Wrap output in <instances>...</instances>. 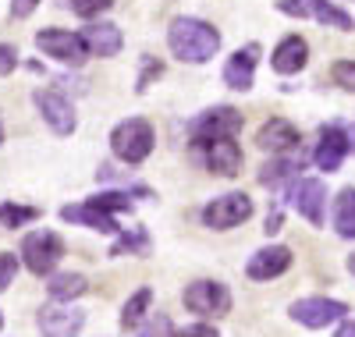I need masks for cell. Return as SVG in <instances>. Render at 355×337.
I'll return each instance as SVG.
<instances>
[{
	"label": "cell",
	"mask_w": 355,
	"mask_h": 337,
	"mask_svg": "<svg viewBox=\"0 0 355 337\" xmlns=\"http://www.w3.org/2000/svg\"><path fill=\"white\" fill-rule=\"evenodd\" d=\"M167 46L185 64H206L220 50V33L210 21L199 18H174L167 28Z\"/></svg>",
	"instance_id": "6da1fadb"
},
{
	"label": "cell",
	"mask_w": 355,
	"mask_h": 337,
	"mask_svg": "<svg viewBox=\"0 0 355 337\" xmlns=\"http://www.w3.org/2000/svg\"><path fill=\"white\" fill-rule=\"evenodd\" d=\"M153 142H157V135L146 117H128L110 132V149L121 164H142L153 153Z\"/></svg>",
	"instance_id": "7a4b0ae2"
},
{
	"label": "cell",
	"mask_w": 355,
	"mask_h": 337,
	"mask_svg": "<svg viewBox=\"0 0 355 337\" xmlns=\"http://www.w3.org/2000/svg\"><path fill=\"white\" fill-rule=\"evenodd\" d=\"M355 149V128L345 125V121H334V125H323L320 128V142H316V153L313 160L320 171H338L345 164V157Z\"/></svg>",
	"instance_id": "3957f363"
},
{
	"label": "cell",
	"mask_w": 355,
	"mask_h": 337,
	"mask_svg": "<svg viewBox=\"0 0 355 337\" xmlns=\"http://www.w3.org/2000/svg\"><path fill=\"white\" fill-rule=\"evenodd\" d=\"M21 259L25 266L36 273V277H43V273H53V266L64 259V241L57 231H33L25 234L21 241Z\"/></svg>",
	"instance_id": "277c9868"
},
{
	"label": "cell",
	"mask_w": 355,
	"mask_h": 337,
	"mask_svg": "<svg viewBox=\"0 0 355 337\" xmlns=\"http://www.w3.org/2000/svg\"><path fill=\"white\" fill-rule=\"evenodd\" d=\"M252 217V199L245 192H227L202 206V224L214 231H231Z\"/></svg>",
	"instance_id": "5b68a950"
},
{
	"label": "cell",
	"mask_w": 355,
	"mask_h": 337,
	"mask_svg": "<svg viewBox=\"0 0 355 337\" xmlns=\"http://www.w3.org/2000/svg\"><path fill=\"white\" fill-rule=\"evenodd\" d=\"M291 320H299L302 327L309 330H320V327H331V323H341L348 316V305L338 302V298H323V295H313V298H299L291 302Z\"/></svg>",
	"instance_id": "8992f818"
},
{
	"label": "cell",
	"mask_w": 355,
	"mask_h": 337,
	"mask_svg": "<svg viewBox=\"0 0 355 337\" xmlns=\"http://www.w3.org/2000/svg\"><path fill=\"white\" fill-rule=\"evenodd\" d=\"M185 309L196 316H227L231 313V291L220 281H196L182 295Z\"/></svg>",
	"instance_id": "52a82bcc"
},
{
	"label": "cell",
	"mask_w": 355,
	"mask_h": 337,
	"mask_svg": "<svg viewBox=\"0 0 355 337\" xmlns=\"http://www.w3.org/2000/svg\"><path fill=\"white\" fill-rule=\"evenodd\" d=\"M36 46L53 57V60H61V64H71L78 68L82 60L89 57V46L78 33H68V28H43V33L36 36Z\"/></svg>",
	"instance_id": "ba28073f"
},
{
	"label": "cell",
	"mask_w": 355,
	"mask_h": 337,
	"mask_svg": "<svg viewBox=\"0 0 355 337\" xmlns=\"http://www.w3.org/2000/svg\"><path fill=\"white\" fill-rule=\"evenodd\" d=\"M239 132H242V114L234 110V107H214V110L199 114V121L192 125L196 146L214 142V139H234Z\"/></svg>",
	"instance_id": "9c48e42d"
},
{
	"label": "cell",
	"mask_w": 355,
	"mask_h": 337,
	"mask_svg": "<svg viewBox=\"0 0 355 337\" xmlns=\"http://www.w3.org/2000/svg\"><path fill=\"white\" fill-rule=\"evenodd\" d=\"M277 11L281 15H291V18H316L320 25L341 28V33H348V28H352V18L341 8H334L331 0H277Z\"/></svg>",
	"instance_id": "30bf717a"
},
{
	"label": "cell",
	"mask_w": 355,
	"mask_h": 337,
	"mask_svg": "<svg viewBox=\"0 0 355 337\" xmlns=\"http://www.w3.org/2000/svg\"><path fill=\"white\" fill-rule=\"evenodd\" d=\"M288 199H291V206L299 209L313 227L323 224V209H327V185H323L320 178H299L291 185Z\"/></svg>",
	"instance_id": "8fae6325"
},
{
	"label": "cell",
	"mask_w": 355,
	"mask_h": 337,
	"mask_svg": "<svg viewBox=\"0 0 355 337\" xmlns=\"http://www.w3.org/2000/svg\"><path fill=\"white\" fill-rule=\"evenodd\" d=\"M33 100H36V110L43 114V121L57 132V135H71L75 132V107L57 93V89H36L33 93Z\"/></svg>",
	"instance_id": "7c38bea8"
},
{
	"label": "cell",
	"mask_w": 355,
	"mask_h": 337,
	"mask_svg": "<svg viewBox=\"0 0 355 337\" xmlns=\"http://www.w3.org/2000/svg\"><path fill=\"white\" fill-rule=\"evenodd\" d=\"M288 266H291V249H284V245H266V249L249 256L245 273L252 281H274V277H281Z\"/></svg>",
	"instance_id": "4fadbf2b"
},
{
	"label": "cell",
	"mask_w": 355,
	"mask_h": 337,
	"mask_svg": "<svg viewBox=\"0 0 355 337\" xmlns=\"http://www.w3.org/2000/svg\"><path fill=\"white\" fill-rule=\"evenodd\" d=\"M256 60H259V46H256V43H249V46H242V50H234V53L227 57V64H224V85L239 89V93L252 89Z\"/></svg>",
	"instance_id": "5bb4252c"
},
{
	"label": "cell",
	"mask_w": 355,
	"mask_h": 337,
	"mask_svg": "<svg viewBox=\"0 0 355 337\" xmlns=\"http://www.w3.org/2000/svg\"><path fill=\"white\" fill-rule=\"evenodd\" d=\"M85 323L82 309H71V305H46L40 313V330L43 337H75Z\"/></svg>",
	"instance_id": "9a60e30c"
},
{
	"label": "cell",
	"mask_w": 355,
	"mask_h": 337,
	"mask_svg": "<svg viewBox=\"0 0 355 337\" xmlns=\"http://www.w3.org/2000/svg\"><path fill=\"white\" fill-rule=\"evenodd\" d=\"M61 221H68V224H82V227H93V231H100V234H117L121 227H117V221H114V213H107V209H100L96 202H75V206H64L61 209Z\"/></svg>",
	"instance_id": "2e32d148"
},
{
	"label": "cell",
	"mask_w": 355,
	"mask_h": 337,
	"mask_svg": "<svg viewBox=\"0 0 355 337\" xmlns=\"http://www.w3.org/2000/svg\"><path fill=\"white\" fill-rule=\"evenodd\" d=\"M299 142H302V139H299V128H295L291 121H284V117H270V121H266V125L256 132V146L266 149V153H291Z\"/></svg>",
	"instance_id": "e0dca14e"
},
{
	"label": "cell",
	"mask_w": 355,
	"mask_h": 337,
	"mask_svg": "<svg viewBox=\"0 0 355 337\" xmlns=\"http://www.w3.org/2000/svg\"><path fill=\"white\" fill-rule=\"evenodd\" d=\"M206 146V167L220 178H234L242 171V149L234 139H214V142H202Z\"/></svg>",
	"instance_id": "ac0fdd59"
},
{
	"label": "cell",
	"mask_w": 355,
	"mask_h": 337,
	"mask_svg": "<svg viewBox=\"0 0 355 337\" xmlns=\"http://www.w3.org/2000/svg\"><path fill=\"white\" fill-rule=\"evenodd\" d=\"M306 60H309V43L302 36H284L274 53H270V64L277 75H295V71H302L306 68Z\"/></svg>",
	"instance_id": "d6986e66"
},
{
	"label": "cell",
	"mask_w": 355,
	"mask_h": 337,
	"mask_svg": "<svg viewBox=\"0 0 355 337\" xmlns=\"http://www.w3.org/2000/svg\"><path fill=\"white\" fill-rule=\"evenodd\" d=\"M82 40H85V46H89V53H93V57H117V53H121V43H125L121 28L110 25V21L89 25L85 33H82Z\"/></svg>",
	"instance_id": "ffe728a7"
},
{
	"label": "cell",
	"mask_w": 355,
	"mask_h": 337,
	"mask_svg": "<svg viewBox=\"0 0 355 337\" xmlns=\"http://www.w3.org/2000/svg\"><path fill=\"white\" fill-rule=\"evenodd\" d=\"M302 171V153L299 157H277V160H270V164H263V171H259V185H266V189H277V185H284V181H295V174Z\"/></svg>",
	"instance_id": "44dd1931"
},
{
	"label": "cell",
	"mask_w": 355,
	"mask_h": 337,
	"mask_svg": "<svg viewBox=\"0 0 355 337\" xmlns=\"http://www.w3.org/2000/svg\"><path fill=\"white\" fill-rule=\"evenodd\" d=\"M334 231L341 238H355V189H341L334 199Z\"/></svg>",
	"instance_id": "7402d4cb"
},
{
	"label": "cell",
	"mask_w": 355,
	"mask_h": 337,
	"mask_svg": "<svg viewBox=\"0 0 355 337\" xmlns=\"http://www.w3.org/2000/svg\"><path fill=\"white\" fill-rule=\"evenodd\" d=\"M46 291H50V298H53V302H71V298L85 295V291H89V284H85L82 273H57V277L46 284Z\"/></svg>",
	"instance_id": "603a6c76"
},
{
	"label": "cell",
	"mask_w": 355,
	"mask_h": 337,
	"mask_svg": "<svg viewBox=\"0 0 355 337\" xmlns=\"http://www.w3.org/2000/svg\"><path fill=\"white\" fill-rule=\"evenodd\" d=\"M150 302H153V288H139V291L125 302V309H121V327H125V330H135V327L146 320Z\"/></svg>",
	"instance_id": "cb8c5ba5"
},
{
	"label": "cell",
	"mask_w": 355,
	"mask_h": 337,
	"mask_svg": "<svg viewBox=\"0 0 355 337\" xmlns=\"http://www.w3.org/2000/svg\"><path fill=\"white\" fill-rule=\"evenodd\" d=\"M146 256L150 252V234H146L142 227H132V231H121L117 234V241H114V249H110V256Z\"/></svg>",
	"instance_id": "d4e9b609"
},
{
	"label": "cell",
	"mask_w": 355,
	"mask_h": 337,
	"mask_svg": "<svg viewBox=\"0 0 355 337\" xmlns=\"http://www.w3.org/2000/svg\"><path fill=\"white\" fill-rule=\"evenodd\" d=\"M40 217V209L36 206H18V202H4L0 206V224L4 227H25V224H33Z\"/></svg>",
	"instance_id": "484cf974"
},
{
	"label": "cell",
	"mask_w": 355,
	"mask_h": 337,
	"mask_svg": "<svg viewBox=\"0 0 355 337\" xmlns=\"http://www.w3.org/2000/svg\"><path fill=\"white\" fill-rule=\"evenodd\" d=\"M139 337H174L171 316L167 313H153L150 320H142L139 323Z\"/></svg>",
	"instance_id": "4316f807"
},
{
	"label": "cell",
	"mask_w": 355,
	"mask_h": 337,
	"mask_svg": "<svg viewBox=\"0 0 355 337\" xmlns=\"http://www.w3.org/2000/svg\"><path fill=\"white\" fill-rule=\"evenodd\" d=\"M331 78H334V85L345 89V93H355V60H338L331 68Z\"/></svg>",
	"instance_id": "83f0119b"
},
{
	"label": "cell",
	"mask_w": 355,
	"mask_h": 337,
	"mask_svg": "<svg viewBox=\"0 0 355 337\" xmlns=\"http://www.w3.org/2000/svg\"><path fill=\"white\" fill-rule=\"evenodd\" d=\"M89 202H96V206H100V209H107V213H114V209H132L128 192H100V196H93Z\"/></svg>",
	"instance_id": "f1b7e54d"
},
{
	"label": "cell",
	"mask_w": 355,
	"mask_h": 337,
	"mask_svg": "<svg viewBox=\"0 0 355 337\" xmlns=\"http://www.w3.org/2000/svg\"><path fill=\"white\" fill-rule=\"evenodd\" d=\"M68 4H71V11H75L78 18H96L100 11L114 8V0H68Z\"/></svg>",
	"instance_id": "f546056e"
},
{
	"label": "cell",
	"mask_w": 355,
	"mask_h": 337,
	"mask_svg": "<svg viewBox=\"0 0 355 337\" xmlns=\"http://www.w3.org/2000/svg\"><path fill=\"white\" fill-rule=\"evenodd\" d=\"M15 273H18V256L15 252H0V291L11 288Z\"/></svg>",
	"instance_id": "4dcf8cb0"
},
{
	"label": "cell",
	"mask_w": 355,
	"mask_h": 337,
	"mask_svg": "<svg viewBox=\"0 0 355 337\" xmlns=\"http://www.w3.org/2000/svg\"><path fill=\"white\" fill-rule=\"evenodd\" d=\"M15 68H18V50L11 43H0V78L11 75Z\"/></svg>",
	"instance_id": "1f68e13d"
},
{
	"label": "cell",
	"mask_w": 355,
	"mask_h": 337,
	"mask_svg": "<svg viewBox=\"0 0 355 337\" xmlns=\"http://www.w3.org/2000/svg\"><path fill=\"white\" fill-rule=\"evenodd\" d=\"M174 337H220L210 323H192V327H185V330H178Z\"/></svg>",
	"instance_id": "d6a6232c"
},
{
	"label": "cell",
	"mask_w": 355,
	"mask_h": 337,
	"mask_svg": "<svg viewBox=\"0 0 355 337\" xmlns=\"http://www.w3.org/2000/svg\"><path fill=\"white\" fill-rule=\"evenodd\" d=\"M266 234H277L281 231V213H270V217H266V227H263Z\"/></svg>",
	"instance_id": "836d02e7"
},
{
	"label": "cell",
	"mask_w": 355,
	"mask_h": 337,
	"mask_svg": "<svg viewBox=\"0 0 355 337\" xmlns=\"http://www.w3.org/2000/svg\"><path fill=\"white\" fill-rule=\"evenodd\" d=\"M33 8H36V0H18V4H15V15H18V18H25Z\"/></svg>",
	"instance_id": "e575fe53"
},
{
	"label": "cell",
	"mask_w": 355,
	"mask_h": 337,
	"mask_svg": "<svg viewBox=\"0 0 355 337\" xmlns=\"http://www.w3.org/2000/svg\"><path fill=\"white\" fill-rule=\"evenodd\" d=\"M334 337H355V323H352V320H341V327H338Z\"/></svg>",
	"instance_id": "d590c367"
},
{
	"label": "cell",
	"mask_w": 355,
	"mask_h": 337,
	"mask_svg": "<svg viewBox=\"0 0 355 337\" xmlns=\"http://www.w3.org/2000/svg\"><path fill=\"white\" fill-rule=\"evenodd\" d=\"M348 270H352V277H355V252L348 256Z\"/></svg>",
	"instance_id": "8d00e7d4"
},
{
	"label": "cell",
	"mask_w": 355,
	"mask_h": 337,
	"mask_svg": "<svg viewBox=\"0 0 355 337\" xmlns=\"http://www.w3.org/2000/svg\"><path fill=\"white\" fill-rule=\"evenodd\" d=\"M0 142H4V121H0Z\"/></svg>",
	"instance_id": "74e56055"
},
{
	"label": "cell",
	"mask_w": 355,
	"mask_h": 337,
	"mask_svg": "<svg viewBox=\"0 0 355 337\" xmlns=\"http://www.w3.org/2000/svg\"><path fill=\"white\" fill-rule=\"evenodd\" d=\"M0 327H4V313H0Z\"/></svg>",
	"instance_id": "f35d334b"
}]
</instances>
